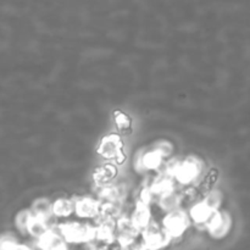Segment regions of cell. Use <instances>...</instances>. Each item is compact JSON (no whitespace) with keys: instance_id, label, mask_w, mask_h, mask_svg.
I'll return each instance as SVG.
<instances>
[{"instance_id":"obj_18","label":"cell","mask_w":250,"mask_h":250,"mask_svg":"<svg viewBox=\"0 0 250 250\" xmlns=\"http://www.w3.org/2000/svg\"><path fill=\"white\" fill-rule=\"evenodd\" d=\"M73 211H75V203L71 199L60 198L53 204V215H55V216H70Z\"/></svg>"},{"instance_id":"obj_25","label":"cell","mask_w":250,"mask_h":250,"mask_svg":"<svg viewBox=\"0 0 250 250\" xmlns=\"http://www.w3.org/2000/svg\"><path fill=\"white\" fill-rule=\"evenodd\" d=\"M132 246H133V244H132ZM133 250H149V249L146 248V244H144L143 242H141V243H138V244H134Z\"/></svg>"},{"instance_id":"obj_9","label":"cell","mask_w":250,"mask_h":250,"mask_svg":"<svg viewBox=\"0 0 250 250\" xmlns=\"http://www.w3.org/2000/svg\"><path fill=\"white\" fill-rule=\"evenodd\" d=\"M99 217V224L95 227V238L105 243H112L115 241V231H116L115 219L104 216Z\"/></svg>"},{"instance_id":"obj_1","label":"cell","mask_w":250,"mask_h":250,"mask_svg":"<svg viewBox=\"0 0 250 250\" xmlns=\"http://www.w3.org/2000/svg\"><path fill=\"white\" fill-rule=\"evenodd\" d=\"M59 231L68 243H89L95 239V227L88 224L68 222L60 225Z\"/></svg>"},{"instance_id":"obj_16","label":"cell","mask_w":250,"mask_h":250,"mask_svg":"<svg viewBox=\"0 0 250 250\" xmlns=\"http://www.w3.org/2000/svg\"><path fill=\"white\" fill-rule=\"evenodd\" d=\"M214 210L210 209L204 202L198 203L190 210V216H192V220L195 222V224H203L207 225V222L209 221L210 216L212 215Z\"/></svg>"},{"instance_id":"obj_26","label":"cell","mask_w":250,"mask_h":250,"mask_svg":"<svg viewBox=\"0 0 250 250\" xmlns=\"http://www.w3.org/2000/svg\"><path fill=\"white\" fill-rule=\"evenodd\" d=\"M93 250H106V249H99V248H94Z\"/></svg>"},{"instance_id":"obj_23","label":"cell","mask_w":250,"mask_h":250,"mask_svg":"<svg viewBox=\"0 0 250 250\" xmlns=\"http://www.w3.org/2000/svg\"><path fill=\"white\" fill-rule=\"evenodd\" d=\"M116 124L121 128H126L129 126V119L125 114H119L116 115Z\"/></svg>"},{"instance_id":"obj_19","label":"cell","mask_w":250,"mask_h":250,"mask_svg":"<svg viewBox=\"0 0 250 250\" xmlns=\"http://www.w3.org/2000/svg\"><path fill=\"white\" fill-rule=\"evenodd\" d=\"M32 216H33V214L31 212V210H22V211H20L17 214L16 220H15L17 229L21 232H27V227H28Z\"/></svg>"},{"instance_id":"obj_6","label":"cell","mask_w":250,"mask_h":250,"mask_svg":"<svg viewBox=\"0 0 250 250\" xmlns=\"http://www.w3.org/2000/svg\"><path fill=\"white\" fill-rule=\"evenodd\" d=\"M205 226L208 227V229H209L210 234L212 237H215V238H222L229 231V227H231V217L226 212H219L216 210V211L212 212V215L210 216L209 221L207 222Z\"/></svg>"},{"instance_id":"obj_12","label":"cell","mask_w":250,"mask_h":250,"mask_svg":"<svg viewBox=\"0 0 250 250\" xmlns=\"http://www.w3.org/2000/svg\"><path fill=\"white\" fill-rule=\"evenodd\" d=\"M131 220L132 222L136 225V227L139 229V231L146 229V227L151 222L150 221L151 214H150V209H149V204H146V203H143V202H139L138 200Z\"/></svg>"},{"instance_id":"obj_20","label":"cell","mask_w":250,"mask_h":250,"mask_svg":"<svg viewBox=\"0 0 250 250\" xmlns=\"http://www.w3.org/2000/svg\"><path fill=\"white\" fill-rule=\"evenodd\" d=\"M221 199H222L221 193L217 192V190H212V192H210L209 194L207 195V198H205L203 202H204L210 209L216 211V210L219 209L220 204H221Z\"/></svg>"},{"instance_id":"obj_10","label":"cell","mask_w":250,"mask_h":250,"mask_svg":"<svg viewBox=\"0 0 250 250\" xmlns=\"http://www.w3.org/2000/svg\"><path fill=\"white\" fill-rule=\"evenodd\" d=\"M75 211L80 217H98L100 212V202L92 198H81L75 203Z\"/></svg>"},{"instance_id":"obj_15","label":"cell","mask_w":250,"mask_h":250,"mask_svg":"<svg viewBox=\"0 0 250 250\" xmlns=\"http://www.w3.org/2000/svg\"><path fill=\"white\" fill-rule=\"evenodd\" d=\"M31 212L34 216L49 220L53 216V204L46 198H39V199L34 200L33 204H32Z\"/></svg>"},{"instance_id":"obj_3","label":"cell","mask_w":250,"mask_h":250,"mask_svg":"<svg viewBox=\"0 0 250 250\" xmlns=\"http://www.w3.org/2000/svg\"><path fill=\"white\" fill-rule=\"evenodd\" d=\"M202 172V163L194 156L187 158L182 163H178L173 171V177L182 185H190L194 182Z\"/></svg>"},{"instance_id":"obj_5","label":"cell","mask_w":250,"mask_h":250,"mask_svg":"<svg viewBox=\"0 0 250 250\" xmlns=\"http://www.w3.org/2000/svg\"><path fill=\"white\" fill-rule=\"evenodd\" d=\"M139 232L141 231L137 229L131 219L120 217L116 222V234H115V238L119 242L120 248L127 249L128 247H132Z\"/></svg>"},{"instance_id":"obj_8","label":"cell","mask_w":250,"mask_h":250,"mask_svg":"<svg viewBox=\"0 0 250 250\" xmlns=\"http://www.w3.org/2000/svg\"><path fill=\"white\" fill-rule=\"evenodd\" d=\"M37 244L42 250H67L65 239L61 236L60 231H55L53 227L39 237Z\"/></svg>"},{"instance_id":"obj_4","label":"cell","mask_w":250,"mask_h":250,"mask_svg":"<svg viewBox=\"0 0 250 250\" xmlns=\"http://www.w3.org/2000/svg\"><path fill=\"white\" fill-rule=\"evenodd\" d=\"M189 225V219L182 210H172L168 211L163 221V227L167 232L171 238H177L182 236Z\"/></svg>"},{"instance_id":"obj_22","label":"cell","mask_w":250,"mask_h":250,"mask_svg":"<svg viewBox=\"0 0 250 250\" xmlns=\"http://www.w3.org/2000/svg\"><path fill=\"white\" fill-rule=\"evenodd\" d=\"M155 149L164 156V158H165V156H168L172 153V146H171L170 143H167V142H161Z\"/></svg>"},{"instance_id":"obj_7","label":"cell","mask_w":250,"mask_h":250,"mask_svg":"<svg viewBox=\"0 0 250 250\" xmlns=\"http://www.w3.org/2000/svg\"><path fill=\"white\" fill-rule=\"evenodd\" d=\"M100 155L106 159H114L117 163H121L124 154H122V142L119 136L110 134L103 138L99 146Z\"/></svg>"},{"instance_id":"obj_11","label":"cell","mask_w":250,"mask_h":250,"mask_svg":"<svg viewBox=\"0 0 250 250\" xmlns=\"http://www.w3.org/2000/svg\"><path fill=\"white\" fill-rule=\"evenodd\" d=\"M164 156L159 153L156 149L154 150L148 151L146 154H142L138 159H137L136 167L139 171H146V170H155L163 163Z\"/></svg>"},{"instance_id":"obj_14","label":"cell","mask_w":250,"mask_h":250,"mask_svg":"<svg viewBox=\"0 0 250 250\" xmlns=\"http://www.w3.org/2000/svg\"><path fill=\"white\" fill-rule=\"evenodd\" d=\"M115 176H116V167L111 164H106V165L102 166V167L95 171L94 181L98 186L104 187V186L110 185L112 182Z\"/></svg>"},{"instance_id":"obj_13","label":"cell","mask_w":250,"mask_h":250,"mask_svg":"<svg viewBox=\"0 0 250 250\" xmlns=\"http://www.w3.org/2000/svg\"><path fill=\"white\" fill-rule=\"evenodd\" d=\"M181 203H182V194L176 192L173 188L168 192L161 194L160 198H159V205H160L161 209L167 212L178 209Z\"/></svg>"},{"instance_id":"obj_17","label":"cell","mask_w":250,"mask_h":250,"mask_svg":"<svg viewBox=\"0 0 250 250\" xmlns=\"http://www.w3.org/2000/svg\"><path fill=\"white\" fill-rule=\"evenodd\" d=\"M48 221L49 220L43 219V217L34 216L33 215L31 221H29L28 227H27V232L31 233L33 237H36V238H39L42 234H44L49 229H51Z\"/></svg>"},{"instance_id":"obj_2","label":"cell","mask_w":250,"mask_h":250,"mask_svg":"<svg viewBox=\"0 0 250 250\" xmlns=\"http://www.w3.org/2000/svg\"><path fill=\"white\" fill-rule=\"evenodd\" d=\"M143 231V243L149 250L163 249L171 242V237L163 226H159L155 222H150Z\"/></svg>"},{"instance_id":"obj_24","label":"cell","mask_w":250,"mask_h":250,"mask_svg":"<svg viewBox=\"0 0 250 250\" xmlns=\"http://www.w3.org/2000/svg\"><path fill=\"white\" fill-rule=\"evenodd\" d=\"M9 250H33V249L28 248V247H26V246H22V244L15 243Z\"/></svg>"},{"instance_id":"obj_21","label":"cell","mask_w":250,"mask_h":250,"mask_svg":"<svg viewBox=\"0 0 250 250\" xmlns=\"http://www.w3.org/2000/svg\"><path fill=\"white\" fill-rule=\"evenodd\" d=\"M15 243H16V241L10 234H2V236H0V250H9Z\"/></svg>"}]
</instances>
